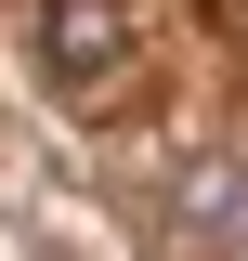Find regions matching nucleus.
Returning a JSON list of instances; mask_svg holds the SVG:
<instances>
[{
    "label": "nucleus",
    "mask_w": 248,
    "mask_h": 261,
    "mask_svg": "<svg viewBox=\"0 0 248 261\" xmlns=\"http://www.w3.org/2000/svg\"><path fill=\"white\" fill-rule=\"evenodd\" d=\"M27 27H39V65H53L65 92H92V79L131 65V13H118V0H39Z\"/></svg>",
    "instance_id": "nucleus-1"
},
{
    "label": "nucleus",
    "mask_w": 248,
    "mask_h": 261,
    "mask_svg": "<svg viewBox=\"0 0 248 261\" xmlns=\"http://www.w3.org/2000/svg\"><path fill=\"white\" fill-rule=\"evenodd\" d=\"M170 235H183V261H248V170L209 157L170 183Z\"/></svg>",
    "instance_id": "nucleus-2"
}]
</instances>
